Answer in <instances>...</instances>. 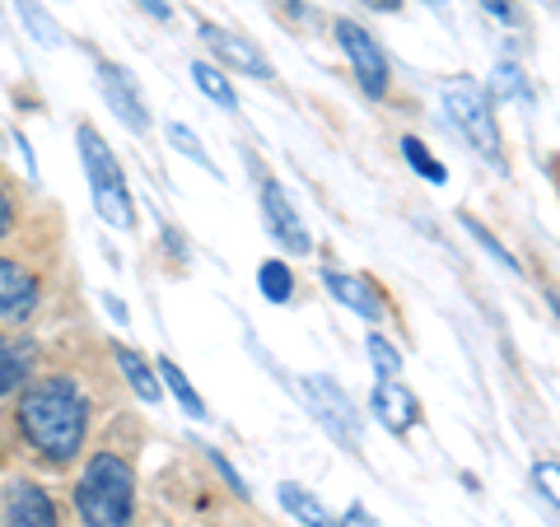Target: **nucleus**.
<instances>
[{
  "label": "nucleus",
  "instance_id": "10",
  "mask_svg": "<svg viewBox=\"0 0 560 527\" xmlns=\"http://www.w3.org/2000/svg\"><path fill=\"white\" fill-rule=\"evenodd\" d=\"M201 43L215 51L220 61H230L234 70H243V75H257V80H271V61L261 57V51L248 43V38H238V33L230 28H220V24H201Z\"/></svg>",
  "mask_w": 560,
  "mask_h": 527
},
{
  "label": "nucleus",
  "instance_id": "29",
  "mask_svg": "<svg viewBox=\"0 0 560 527\" xmlns=\"http://www.w3.org/2000/svg\"><path fill=\"white\" fill-rule=\"evenodd\" d=\"M136 5L145 10L150 20H173V5H168V0H136Z\"/></svg>",
  "mask_w": 560,
  "mask_h": 527
},
{
  "label": "nucleus",
  "instance_id": "12",
  "mask_svg": "<svg viewBox=\"0 0 560 527\" xmlns=\"http://www.w3.org/2000/svg\"><path fill=\"white\" fill-rule=\"evenodd\" d=\"M327 290L337 294V304H346L350 313H360V318H370V323L383 318V294L374 290V280L346 276V271H327Z\"/></svg>",
  "mask_w": 560,
  "mask_h": 527
},
{
  "label": "nucleus",
  "instance_id": "32",
  "mask_svg": "<svg viewBox=\"0 0 560 527\" xmlns=\"http://www.w3.org/2000/svg\"><path fill=\"white\" fill-rule=\"evenodd\" d=\"M10 234V201H5V191H0V238Z\"/></svg>",
  "mask_w": 560,
  "mask_h": 527
},
{
  "label": "nucleus",
  "instance_id": "1",
  "mask_svg": "<svg viewBox=\"0 0 560 527\" xmlns=\"http://www.w3.org/2000/svg\"><path fill=\"white\" fill-rule=\"evenodd\" d=\"M84 425H90V407H84V397L70 378H43L33 388H24L20 430L43 458L70 462L84 444Z\"/></svg>",
  "mask_w": 560,
  "mask_h": 527
},
{
  "label": "nucleus",
  "instance_id": "17",
  "mask_svg": "<svg viewBox=\"0 0 560 527\" xmlns=\"http://www.w3.org/2000/svg\"><path fill=\"white\" fill-rule=\"evenodd\" d=\"M117 364H121V374H127V383L136 388V397L140 401H160V383H154V374L145 368V360L136 355V350H127V346H117Z\"/></svg>",
  "mask_w": 560,
  "mask_h": 527
},
{
  "label": "nucleus",
  "instance_id": "21",
  "mask_svg": "<svg viewBox=\"0 0 560 527\" xmlns=\"http://www.w3.org/2000/svg\"><path fill=\"white\" fill-rule=\"evenodd\" d=\"M257 285H261V294H267L271 304H285V298L294 294V276H290L285 261H261Z\"/></svg>",
  "mask_w": 560,
  "mask_h": 527
},
{
  "label": "nucleus",
  "instance_id": "8",
  "mask_svg": "<svg viewBox=\"0 0 560 527\" xmlns=\"http://www.w3.org/2000/svg\"><path fill=\"white\" fill-rule=\"evenodd\" d=\"M261 210H267V224H271V234L280 238V248L294 253V257L313 253V238L304 230L300 210L290 206V197H285V187L280 183H261Z\"/></svg>",
  "mask_w": 560,
  "mask_h": 527
},
{
  "label": "nucleus",
  "instance_id": "30",
  "mask_svg": "<svg viewBox=\"0 0 560 527\" xmlns=\"http://www.w3.org/2000/svg\"><path fill=\"white\" fill-rule=\"evenodd\" d=\"M481 5L495 14V20H504V24H514V10H510V0H481Z\"/></svg>",
  "mask_w": 560,
  "mask_h": 527
},
{
  "label": "nucleus",
  "instance_id": "34",
  "mask_svg": "<svg viewBox=\"0 0 560 527\" xmlns=\"http://www.w3.org/2000/svg\"><path fill=\"white\" fill-rule=\"evenodd\" d=\"M425 5H434V10H444V5H448V0H425Z\"/></svg>",
  "mask_w": 560,
  "mask_h": 527
},
{
  "label": "nucleus",
  "instance_id": "25",
  "mask_svg": "<svg viewBox=\"0 0 560 527\" xmlns=\"http://www.w3.org/2000/svg\"><path fill=\"white\" fill-rule=\"evenodd\" d=\"M495 90H500V94H523V98H528V84H523L518 66H500V70H495Z\"/></svg>",
  "mask_w": 560,
  "mask_h": 527
},
{
  "label": "nucleus",
  "instance_id": "9",
  "mask_svg": "<svg viewBox=\"0 0 560 527\" xmlns=\"http://www.w3.org/2000/svg\"><path fill=\"white\" fill-rule=\"evenodd\" d=\"M0 523L5 527H57V504H51L33 481H10Z\"/></svg>",
  "mask_w": 560,
  "mask_h": 527
},
{
  "label": "nucleus",
  "instance_id": "4",
  "mask_svg": "<svg viewBox=\"0 0 560 527\" xmlns=\"http://www.w3.org/2000/svg\"><path fill=\"white\" fill-rule=\"evenodd\" d=\"M444 113L448 121L467 136V145H477L490 164H500V127L490 117V103L471 80H448L444 84Z\"/></svg>",
  "mask_w": 560,
  "mask_h": 527
},
{
  "label": "nucleus",
  "instance_id": "2",
  "mask_svg": "<svg viewBox=\"0 0 560 527\" xmlns=\"http://www.w3.org/2000/svg\"><path fill=\"white\" fill-rule=\"evenodd\" d=\"M75 508L90 527H131L136 514V481L117 453H94L75 485Z\"/></svg>",
  "mask_w": 560,
  "mask_h": 527
},
{
  "label": "nucleus",
  "instance_id": "19",
  "mask_svg": "<svg viewBox=\"0 0 560 527\" xmlns=\"http://www.w3.org/2000/svg\"><path fill=\"white\" fill-rule=\"evenodd\" d=\"M14 5H20V20L28 24V33H33V38H38L43 47H61V28H57V20H51V14L38 5V0H14Z\"/></svg>",
  "mask_w": 560,
  "mask_h": 527
},
{
  "label": "nucleus",
  "instance_id": "27",
  "mask_svg": "<svg viewBox=\"0 0 560 527\" xmlns=\"http://www.w3.org/2000/svg\"><path fill=\"white\" fill-rule=\"evenodd\" d=\"M533 481L541 485V495H547V500L556 504V462H547V467H537V471H533Z\"/></svg>",
  "mask_w": 560,
  "mask_h": 527
},
{
  "label": "nucleus",
  "instance_id": "31",
  "mask_svg": "<svg viewBox=\"0 0 560 527\" xmlns=\"http://www.w3.org/2000/svg\"><path fill=\"white\" fill-rule=\"evenodd\" d=\"M103 304H108V313H113L117 323H127V308H121V298H117V294H103Z\"/></svg>",
  "mask_w": 560,
  "mask_h": 527
},
{
  "label": "nucleus",
  "instance_id": "22",
  "mask_svg": "<svg viewBox=\"0 0 560 527\" xmlns=\"http://www.w3.org/2000/svg\"><path fill=\"white\" fill-rule=\"evenodd\" d=\"M401 154H407V164L420 173V178H430V183H448V168H444L440 160H434V154H430L425 145H420L416 136L401 140Z\"/></svg>",
  "mask_w": 560,
  "mask_h": 527
},
{
  "label": "nucleus",
  "instance_id": "16",
  "mask_svg": "<svg viewBox=\"0 0 560 527\" xmlns=\"http://www.w3.org/2000/svg\"><path fill=\"white\" fill-rule=\"evenodd\" d=\"M168 145L178 150V154H187V160L197 164V168H206V173H210V178H215V183H224L220 164H215V160H210V154H206V145L197 140V131H191V127H183V121H173V127H168Z\"/></svg>",
  "mask_w": 560,
  "mask_h": 527
},
{
  "label": "nucleus",
  "instance_id": "26",
  "mask_svg": "<svg viewBox=\"0 0 560 527\" xmlns=\"http://www.w3.org/2000/svg\"><path fill=\"white\" fill-rule=\"evenodd\" d=\"M210 462H215V467H220V477H224V481H230V485H234V495H243V500H248V485H243V481H238V471H234L230 462H224V458H220V453H210Z\"/></svg>",
  "mask_w": 560,
  "mask_h": 527
},
{
  "label": "nucleus",
  "instance_id": "15",
  "mask_svg": "<svg viewBox=\"0 0 560 527\" xmlns=\"http://www.w3.org/2000/svg\"><path fill=\"white\" fill-rule=\"evenodd\" d=\"M280 504H285L290 514L300 518L304 527H337V518H331L327 508H323L318 500H313L304 485H294V481H285V485H280Z\"/></svg>",
  "mask_w": 560,
  "mask_h": 527
},
{
  "label": "nucleus",
  "instance_id": "11",
  "mask_svg": "<svg viewBox=\"0 0 560 527\" xmlns=\"http://www.w3.org/2000/svg\"><path fill=\"white\" fill-rule=\"evenodd\" d=\"M38 308V280L20 261H0V323H24Z\"/></svg>",
  "mask_w": 560,
  "mask_h": 527
},
{
  "label": "nucleus",
  "instance_id": "28",
  "mask_svg": "<svg viewBox=\"0 0 560 527\" xmlns=\"http://www.w3.org/2000/svg\"><path fill=\"white\" fill-rule=\"evenodd\" d=\"M337 527H374V518H370V508H364V504H350Z\"/></svg>",
  "mask_w": 560,
  "mask_h": 527
},
{
  "label": "nucleus",
  "instance_id": "6",
  "mask_svg": "<svg viewBox=\"0 0 560 527\" xmlns=\"http://www.w3.org/2000/svg\"><path fill=\"white\" fill-rule=\"evenodd\" d=\"M337 43H341V51H346V61L355 66L360 90L370 94V98H383V90H388V57H383V47H378L355 20H341V24H337Z\"/></svg>",
  "mask_w": 560,
  "mask_h": 527
},
{
  "label": "nucleus",
  "instance_id": "24",
  "mask_svg": "<svg viewBox=\"0 0 560 527\" xmlns=\"http://www.w3.org/2000/svg\"><path fill=\"white\" fill-rule=\"evenodd\" d=\"M463 224H467V230H471V238H477V243H481V248H486L490 257H495V261H500V267H510V271H514V257H510V253H504V248H500V243H495V238H490V234L481 230V224H477V220H467V215H463Z\"/></svg>",
  "mask_w": 560,
  "mask_h": 527
},
{
  "label": "nucleus",
  "instance_id": "33",
  "mask_svg": "<svg viewBox=\"0 0 560 527\" xmlns=\"http://www.w3.org/2000/svg\"><path fill=\"white\" fill-rule=\"evenodd\" d=\"M370 10H401V0H364Z\"/></svg>",
  "mask_w": 560,
  "mask_h": 527
},
{
  "label": "nucleus",
  "instance_id": "5",
  "mask_svg": "<svg viewBox=\"0 0 560 527\" xmlns=\"http://www.w3.org/2000/svg\"><path fill=\"white\" fill-rule=\"evenodd\" d=\"M300 388H304L308 411L318 415V425H323L331 438H337L341 448L355 453V448L364 444V434H360V411H355V401L346 397L341 383H331V378H323V374H313V378L300 383Z\"/></svg>",
  "mask_w": 560,
  "mask_h": 527
},
{
  "label": "nucleus",
  "instance_id": "14",
  "mask_svg": "<svg viewBox=\"0 0 560 527\" xmlns=\"http://www.w3.org/2000/svg\"><path fill=\"white\" fill-rule=\"evenodd\" d=\"M28 368H33V341L0 337V397L20 388V383L28 378Z\"/></svg>",
  "mask_w": 560,
  "mask_h": 527
},
{
  "label": "nucleus",
  "instance_id": "7",
  "mask_svg": "<svg viewBox=\"0 0 560 527\" xmlns=\"http://www.w3.org/2000/svg\"><path fill=\"white\" fill-rule=\"evenodd\" d=\"M98 90H103V98H108V108L127 121L136 136L150 131V108H145V98H140V90L131 84L127 70L113 66V61H98Z\"/></svg>",
  "mask_w": 560,
  "mask_h": 527
},
{
  "label": "nucleus",
  "instance_id": "20",
  "mask_svg": "<svg viewBox=\"0 0 560 527\" xmlns=\"http://www.w3.org/2000/svg\"><path fill=\"white\" fill-rule=\"evenodd\" d=\"M191 80H197V90H201L210 103H220V108H234V103H238V98H234V84L224 80L215 66L197 61V66H191Z\"/></svg>",
  "mask_w": 560,
  "mask_h": 527
},
{
  "label": "nucleus",
  "instance_id": "13",
  "mask_svg": "<svg viewBox=\"0 0 560 527\" xmlns=\"http://www.w3.org/2000/svg\"><path fill=\"white\" fill-rule=\"evenodd\" d=\"M374 415L383 420V425H388L393 434H401V430H411L416 425V397L401 388L397 378H383L378 388H374Z\"/></svg>",
  "mask_w": 560,
  "mask_h": 527
},
{
  "label": "nucleus",
  "instance_id": "3",
  "mask_svg": "<svg viewBox=\"0 0 560 527\" xmlns=\"http://www.w3.org/2000/svg\"><path fill=\"white\" fill-rule=\"evenodd\" d=\"M80 140V160H84V173H90V197H94V210L103 215V224L117 234H131L136 230V201H131V187L121 178V164L113 160L108 140H103L94 127H80L75 131Z\"/></svg>",
  "mask_w": 560,
  "mask_h": 527
},
{
  "label": "nucleus",
  "instance_id": "23",
  "mask_svg": "<svg viewBox=\"0 0 560 527\" xmlns=\"http://www.w3.org/2000/svg\"><path fill=\"white\" fill-rule=\"evenodd\" d=\"M370 360H374V374H378V383L401 374V355L393 350V341H388V337H378V331L370 337Z\"/></svg>",
  "mask_w": 560,
  "mask_h": 527
},
{
  "label": "nucleus",
  "instance_id": "18",
  "mask_svg": "<svg viewBox=\"0 0 560 527\" xmlns=\"http://www.w3.org/2000/svg\"><path fill=\"white\" fill-rule=\"evenodd\" d=\"M160 378L168 383V393H173V397H178V401H183V411H187L191 420H206V401L197 397V388H191V383H187V374H183V368H178V364H173L168 355L160 360Z\"/></svg>",
  "mask_w": 560,
  "mask_h": 527
}]
</instances>
